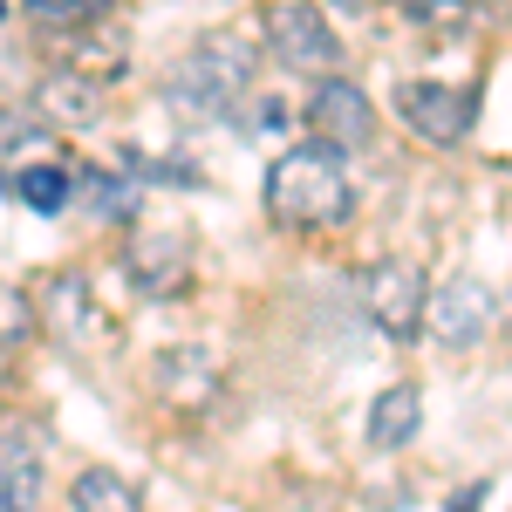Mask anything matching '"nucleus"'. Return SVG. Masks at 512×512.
Here are the masks:
<instances>
[{"instance_id":"7ed1b4c3","label":"nucleus","mask_w":512,"mask_h":512,"mask_svg":"<svg viewBox=\"0 0 512 512\" xmlns=\"http://www.w3.org/2000/svg\"><path fill=\"white\" fill-rule=\"evenodd\" d=\"M396 117H403V130H417L424 144H437V151H458L465 137L478 130V82H437V76H410L396 82Z\"/></svg>"},{"instance_id":"dca6fc26","label":"nucleus","mask_w":512,"mask_h":512,"mask_svg":"<svg viewBox=\"0 0 512 512\" xmlns=\"http://www.w3.org/2000/svg\"><path fill=\"white\" fill-rule=\"evenodd\" d=\"M41 137H48V130H41L35 117H21L14 103H0V171H7V158H14V151H35Z\"/></svg>"},{"instance_id":"0eeeda50","label":"nucleus","mask_w":512,"mask_h":512,"mask_svg":"<svg viewBox=\"0 0 512 512\" xmlns=\"http://www.w3.org/2000/svg\"><path fill=\"white\" fill-rule=\"evenodd\" d=\"M492 321H499V294H492L485 280L458 274V280H444V287L431 294V308H424V335H431L437 349L465 355V349H478V342L492 335Z\"/></svg>"},{"instance_id":"f3484780","label":"nucleus","mask_w":512,"mask_h":512,"mask_svg":"<svg viewBox=\"0 0 512 512\" xmlns=\"http://www.w3.org/2000/svg\"><path fill=\"white\" fill-rule=\"evenodd\" d=\"M396 7L424 28H465V14H472V0H396Z\"/></svg>"},{"instance_id":"f257e3e1","label":"nucleus","mask_w":512,"mask_h":512,"mask_svg":"<svg viewBox=\"0 0 512 512\" xmlns=\"http://www.w3.org/2000/svg\"><path fill=\"white\" fill-rule=\"evenodd\" d=\"M253 69H260V48L239 35V28H212V35H198L192 48L171 62L164 103H171L178 117H192V123H226V117H239V103L253 96Z\"/></svg>"},{"instance_id":"9d476101","label":"nucleus","mask_w":512,"mask_h":512,"mask_svg":"<svg viewBox=\"0 0 512 512\" xmlns=\"http://www.w3.org/2000/svg\"><path fill=\"white\" fill-rule=\"evenodd\" d=\"M417 431H424V396H417V383H390V390L369 403V444L376 451H403Z\"/></svg>"},{"instance_id":"4468645a","label":"nucleus","mask_w":512,"mask_h":512,"mask_svg":"<svg viewBox=\"0 0 512 512\" xmlns=\"http://www.w3.org/2000/svg\"><path fill=\"white\" fill-rule=\"evenodd\" d=\"M0 512H41V451L0 444Z\"/></svg>"},{"instance_id":"a211bd4d","label":"nucleus","mask_w":512,"mask_h":512,"mask_svg":"<svg viewBox=\"0 0 512 512\" xmlns=\"http://www.w3.org/2000/svg\"><path fill=\"white\" fill-rule=\"evenodd\" d=\"M478 506H485V485H465V492H458L444 512H478Z\"/></svg>"},{"instance_id":"1a4fd4ad","label":"nucleus","mask_w":512,"mask_h":512,"mask_svg":"<svg viewBox=\"0 0 512 512\" xmlns=\"http://www.w3.org/2000/svg\"><path fill=\"white\" fill-rule=\"evenodd\" d=\"M35 110L55 123V130H89V123L103 117V76H82V69H55V76H41Z\"/></svg>"},{"instance_id":"20e7f679","label":"nucleus","mask_w":512,"mask_h":512,"mask_svg":"<svg viewBox=\"0 0 512 512\" xmlns=\"http://www.w3.org/2000/svg\"><path fill=\"white\" fill-rule=\"evenodd\" d=\"M355 294H362V315L376 321L390 342H410L424 335V308H431V287H424V267L410 253H383L355 274Z\"/></svg>"},{"instance_id":"6e6552de","label":"nucleus","mask_w":512,"mask_h":512,"mask_svg":"<svg viewBox=\"0 0 512 512\" xmlns=\"http://www.w3.org/2000/svg\"><path fill=\"white\" fill-rule=\"evenodd\" d=\"M123 274L137 280L151 301H171L178 287H185V274H192V233H137L130 246H123Z\"/></svg>"},{"instance_id":"f03ea898","label":"nucleus","mask_w":512,"mask_h":512,"mask_svg":"<svg viewBox=\"0 0 512 512\" xmlns=\"http://www.w3.org/2000/svg\"><path fill=\"white\" fill-rule=\"evenodd\" d=\"M355 212L349 158L321 151V144H294L267 164V219L280 233H335Z\"/></svg>"},{"instance_id":"f8f14e48","label":"nucleus","mask_w":512,"mask_h":512,"mask_svg":"<svg viewBox=\"0 0 512 512\" xmlns=\"http://www.w3.org/2000/svg\"><path fill=\"white\" fill-rule=\"evenodd\" d=\"M69 512H144V492L110 465H82L69 485Z\"/></svg>"},{"instance_id":"6ab92c4d","label":"nucleus","mask_w":512,"mask_h":512,"mask_svg":"<svg viewBox=\"0 0 512 512\" xmlns=\"http://www.w3.org/2000/svg\"><path fill=\"white\" fill-rule=\"evenodd\" d=\"M0 14H7V7H0Z\"/></svg>"},{"instance_id":"423d86ee","label":"nucleus","mask_w":512,"mask_h":512,"mask_svg":"<svg viewBox=\"0 0 512 512\" xmlns=\"http://www.w3.org/2000/svg\"><path fill=\"white\" fill-rule=\"evenodd\" d=\"M301 123H308V144H321V151H335V158H362L369 144H376V103H369V89L355 76H321L315 89H308V110H301Z\"/></svg>"},{"instance_id":"9b49d317","label":"nucleus","mask_w":512,"mask_h":512,"mask_svg":"<svg viewBox=\"0 0 512 512\" xmlns=\"http://www.w3.org/2000/svg\"><path fill=\"white\" fill-rule=\"evenodd\" d=\"M7 192L21 198L28 212H69L76 205V171H62V164H14L7 171Z\"/></svg>"},{"instance_id":"39448f33","label":"nucleus","mask_w":512,"mask_h":512,"mask_svg":"<svg viewBox=\"0 0 512 512\" xmlns=\"http://www.w3.org/2000/svg\"><path fill=\"white\" fill-rule=\"evenodd\" d=\"M267 55L287 76H342V35L315 0H274L267 7Z\"/></svg>"},{"instance_id":"2eb2a0df","label":"nucleus","mask_w":512,"mask_h":512,"mask_svg":"<svg viewBox=\"0 0 512 512\" xmlns=\"http://www.w3.org/2000/svg\"><path fill=\"white\" fill-rule=\"evenodd\" d=\"M28 335H35V301H28L21 287L0 280V355H14Z\"/></svg>"},{"instance_id":"ddd939ff","label":"nucleus","mask_w":512,"mask_h":512,"mask_svg":"<svg viewBox=\"0 0 512 512\" xmlns=\"http://www.w3.org/2000/svg\"><path fill=\"white\" fill-rule=\"evenodd\" d=\"M117 0H28V21L41 35H96Z\"/></svg>"}]
</instances>
